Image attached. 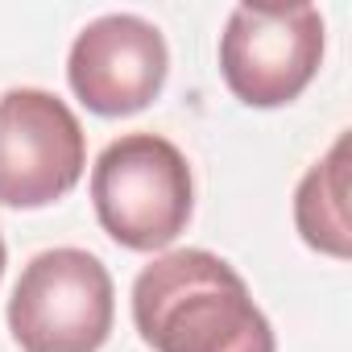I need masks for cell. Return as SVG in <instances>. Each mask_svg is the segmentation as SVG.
<instances>
[{"instance_id":"3","label":"cell","mask_w":352,"mask_h":352,"mask_svg":"<svg viewBox=\"0 0 352 352\" xmlns=\"http://www.w3.org/2000/svg\"><path fill=\"white\" fill-rule=\"evenodd\" d=\"M112 315V274L87 249L38 253L9 298V331L21 352H100Z\"/></svg>"},{"instance_id":"4","label":"cell","mask_w":352,"mask_h":352,"mask_svg":"<svg viewBox=\"0 0 352 352\" xmlns=\"http://www.w3.org/2000/svg\"><path fill=\"white\" fill-rule=\"evenodd\" d=\"M323 63L315 5H236L220 34V71L249 108H282L307 91Z\"/></svg>"},{"instance_id":"5","label":"cell","mask_w":352,"mask_h":352,"mask_svg":"<svg viewBox=\"0 0 352 352\" xmlns=\"http://www.w3.org/2000/svg\"><path fill=\"white\" fill-rule=\"evenodd\" d=\"M87 166V137L79 116L42 87H13L0 96V204L50 208L75 191Z\"/></svg>"},{"instance_id":"1","label":"cell","mask_w":352,"mask_h":352,"mask_svg":"<svg viewBox=\"0 0 352 352\" xmlns=\"http://www.w3.org/2000/svg\"><path fill=\"white\" fill-rule=\"evenodd\" d=\"M133 323L153 352H274L245 278L208 249L153 257L133 282Z\"/></svg>"},{"instance_id":"8","label":"cell","mask_w":352,"mask_h":352,"mask_svg":"<svg viewBox=\"0 0 352 352\" xmlns=\"http://www.w3.org/2000/svg\"><path fill=\"white\" fill-rule=\"evenodd\" d=\"M0 278H5V241H0Z\"/></svg>"},{"instance_id":"7","label":"cell","mask_w":352,"mask_h":352,"mask_svg":"<svg viewBox=\"0 0 352 352\" xmlns=\"http://www.w3.org/2000/svg\"><path fill=\"white\" fill-rule=\"evenodd\" d=\"M294 228L298 236L336 261L352 257V208H348V133L302 174L294 191Z\"/></svg>"},{"instance_id":"6","label":"cell","mask_w":352,"mask_h":352,"mask_svg":"<svg viewBox=\"0 0 352 352\" xmlns=\"http://www.w3.org/2000/svg\"><path fill=\"white\" fill-rule=\"evenodd\" d=\"M170 71V50L157 25L137 13L96 17L71 46V91L96 116H133L149 108Z\"/></svg>"},{"instance_id":"2","label":"cell","mask_w":352,"mask_h":352,"mask_svg":"<svg viewBox=\"0 0 352 352\" xmlns=\"http://www.w3.org/2000/svg\"><path fill=\"white\" fill-rule=\"evenodd\" d=\"M91 204L116 245L157 253L191 224V166L179 145L157 133H124L96 157Z\"/></svg>"}]
</instances>
